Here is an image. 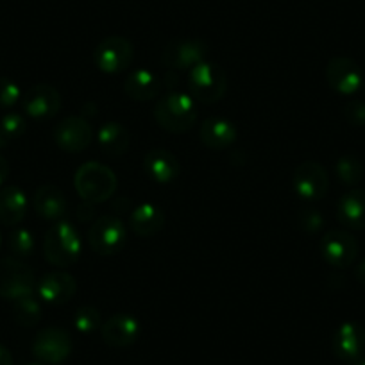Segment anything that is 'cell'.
Segmentation results:
<instances>
[{
  "instance_id": "cell-24",
  "label": "cell",
  "mask_w": 365,
  "mask_h": 365,
  "mask_svg": "<svg viewBox=\"0 0 365 365\" xmlns=\"http://www.w3.org/2000/svg\"><path fill=\"white\" fill-rule=\"evenodd\" d=\"M129 226L135 231V235L143 238L154 237L160 233L165 226V213L161 212L160 206L153 202H143L136 206L129 217Z\"/></svg>"
},
{
  "instance_id": "cell-13",
  "label": "cell",
  "mask_w": 365,
  "mask_h": 365,
  "mask_svg": "<svg viewBox=\"0 0 365 365\" xmlns=\"http://www.w3.org/2000/svg\"><path fill=\"white\" fill-rule=\"evenodd\" d=\"M22 106L26 115L36 120H47L61 110V96L52 84H33L22 96Z\"/></svg>"
},
{
  "instance_id": "cell-36",
  "label": "cell",
  "mask_w": 365,
  "mask_h": 365,
  "mask_svg": "<svg viewBox=\"0 0 365 365\" xmlns=\"http://www.w3.org/2000/svg\"><path fill=\"white\" fill-rule=\"evenodd\" d=\"M354 276H356V279L361 283V285H365V259L356 267V269H354Z\"/></svg>"
},
{
  "instance_id": "cell-27",
  "label": "cell",
  "mask_w": 365,
  "mask_h": 365,
  "mask_svg": "<svg viewBox=\"0 0 365 365\" xmlns=\"http://www.w3.org/2000/svg\"><path fill=\"white\" fill-rule=\"evenodd\" d=\"M335 174L336 179L342 182L344 187L354 188L356 185H360L361 179H364V165L358 160L356 156H346L339 158L335 163Z\"/></svg>"
},
{
  "instance_id": "cell-38",
  "label": "cell",
  "mask_w": 365,
  "mask_h": 365,
  "mask_svg": "<svg viewBox=\"0 0 365 365\" xmlns=\"http://www.w3.org/2000/svg\"><path fill=\"white\" fill-rule=\"evenodd\" d=\"M356 365H365V358H360V360L356 361Z\"/></svg>"
},
{
  "instance_id": "cell-12",
  "label": "cell",
  "mask_w": 365,
  "mask_h": 365,
  "mask_svg": "<svg viewBox=\"0 0 365 365\" xmlns=\"http://www.w3.org/2000/svg\"><path fill=\"white\" fill-rule=\"evenodd\" d=\"M33 353L43 364H61L72 353V336L61 328H45L33 342Z\"/></svg>"
},
{
  "instance_id": "cell-14",
  "label": "cell",
  "mask_w": 365,
  "mask_h": 365,
  "mask_svg": "<svg viewBox=\"0 0 365 365\" xmlns=\"http://www.w3.org/2000/svg\"><path fill=\"white\" fill-rule=\"evenodd\" d=\"M93 140V129L83 117H68L54 129V142L65 153H81L88 149Z\"/></svg>"
},
{
  "instance_id": "cell-18",
  "label": "cell",
  "mask_w": 365,
  "mask_h": 365,
  "mask_svg": "<svg viewBox=\"0 0 365 365\" xmlns=\"http://www.w3.org/2000/svg\"><path fill=\"white\" fill-rule=\"evenodd\" d=\"M199 138L202 145L212 150H224L233 145L238 138V129L227 118L212 117L206 118L199 128Z\"/></svg>"
},
{
  "instance_id": "cell-1",
  "label": "cell",
  "mask_w": 365,
  "mask_h": 365,
  "mask_svg": "<svg viewBox=\"0 0 365 365\" xmlns=\"http://www.w3.org/2000/svg\"><path fill=\"white\" fill-rule=\"evenodd\" d=\"M117 175L108 165L99 161H86L73 175V187L79 197L90 205H101L113 197L117 190Z\"/></svg>"
},
{
  "instance_id": "cell-39",
  "label": "cell",
  "mask_w": 365,
  "mask_h": 365,
  "mask_svg": "<svg viewBox=\"0 0 365 365\" xmlns=\"http://www.w3.org/2000/svg\"><path fill=\"white\" fill-rule=\"evenodd\" d=\"M31 365H43V364H31Z\"/></svg>"
},
{
  "instance_id": "cell-10",
  "label": "cell",
  "mask_w": 365,
  "mask_h": 365,
  "mask_svg": "<svg viewBox=\"0 0 365 365\" xmlns=\"http://www.w3.org/2000/svg\"><path fill=\"white\" fill-rule=\"evenodd\" d=\"M319 249L326 263L335 269H346L353 265L360 251L356 238L344 230H329L322 237Z\"/></svg>"
},
{
  "instance_id": "cell-31",
  "label": "cell",
  "mask_w": 365,
  "mask_h": 365,
  "mask_svg": "<svg viewBox=\"0 0 365 365\" xmlns=\"http://www.w3.org/2000/svg\"><path fill=\"white\" fill-rule=\"evenodd\" d=\"M22 99L20 86L9 77H0V110H11Z\"/></svg>"
},
{
  "instance_id": "cell-21",
  "label": "cell",
  "mask_w": 365,
  "mask_h": 365,
  "mask_svg": "<svg viewBox=\"0 0 365 365\" xmlns=\"http://www.w3.org/2000/svg\"><path fill=\"white\" fill-rule=\"evenodd\" d=\"M27 215V195L15 185L0 188V224L16 227Z\"/></svg>"
},
{
  "instance_id": "cell-30",
  "label": "cell",
  "mask_w": 365,
  "mask_h": 365,
  "mask_svg": "<svg viewBox=\"0 0 365 365\" xmlns=\"http://www.w3.org/2000/svg\"><path fill=\"white\" fill-rule=\"evenodd\" d=\"M0 129L4 131L8 140L20 138L27 129L26 118H24V115L15 113V111H8L4 117L0 118Z\"/></svg>"
},
{
  "instance_id": "cell-8",
  "label": "cell",
  "mask_w": 365,
  "mask_h": 365,
  "mask_svg": "<svg viewBox=\"0 0 365 365\" xmlns=\"http://www.w3.org/2000/svg\"><path fill=\"white\" fill-rule=\"evenodd\" d=\"M208 47L205 41L195 38H185V40H172L165 45L161 51V63L168 70H192L199 63L206 61Z\"/></svg>"
},
{
  "instance_id": "cell-15",
  "label": "cell",
  "mask_w": 365,
  "mask_h": 365,
  "mask_svg": "<svg viewBox=\"0 0 365 365\" xmlns=\"http://www.w3.org/2000/svg\"><path fill=\"white\" fill-rule=\"evenodd\" d=\"M77 282L65 270H52L36 283V294L48 304H65L76 296Z\"/></svg>"
},
{
  "instance_id": "cell-40",
  "label": "cell",
  "mask_w": 365,
  "mask_h": 365,
  "mask_svg": "<svg viewBox=\"0 0 365 365\" xmlns=\"http://www.w3.org/2000/svg\"><path fill=\"white\" fill-rule=\"evenodd\" d=\"M0 244H2V238H0Z\"/></svg>"
},
{
  "instance_id": "cell-22",
  "label": "cell",
  "mask_w": 365,
  "mask_h": 365,
  "mask_svg": "<svg viewBox=\"0 0 365 365\" xmlns=\"http://www.w3.org/2000/svg\"><path fill=\"white\" fill-rule=\"evenodd\" d=\"M336 217L347 230H365V190L353 188L340 197Z\"/></svg>"
},
{
  "instance_id": "cell-32",
  "label": "cell",
  "mask_w": 365,
  "mask_h": 365,
  "mask_svg": "<svg viewBox=\"0 0 365 365\" xmlns=\"http://www.w3.org/2000/svg\"><path fill=\"white\" fill-rule=\"evenodd\" d=\"M297 222H299L301 230L307 231V233H317L324 226V217L319 210L307 208L297 215Z\"/></svg>"
},
{
  "instance_id": "cell-26",
  "label": "cell",
  "mask_w": 365,
  "mask_h": 365,
  "mask_svg": "<svg viewBox=\"0 0 365 365\" xmlns=\"http://www.w3.org/2000/svg\"><path fill=\"white\" fill-rule=\"evenodd\" d=\"M13 319L24 328H33L41 319V303L34 294L13 301Z\"/></svg>"
},
{
  "instance_id": "cell-29",
  "label": "cell",
  "mask_w": 365,
  "mask_h": 365,
  "mask_svg": "<svg viewBox=\"0 0 365 365\" xmlns=\"http://www.w3.org/2000/svg\"><path fill=\"white\" fill-rule=\"evenodd\" d=\"M73 326H76L77 331L84 333V335H90V333L97 331L103 326L99 310L93 307L77 308L76 314H73Z\"/></svg>"
},
{
  "instance_id": "cell-25",
  "label": "cell",
  "mask_w": 365,
  "mask_h": 365,
  "mask_svg": "<svg viewBox=\"0 0 365 365\" xmlns=\"http://www.w3.org/2000/svg\"><path fill=\"white\" fill-rule=\"evenodd\" d=\"M97 143L106 156H124L129 149V131L118 122H106L97 131Z\"/></svg>"
},
{
  "instance_id": "cell-33",
  "label": "cell",
  "mask_w": 365,
  "mask_h": 365,
  "mask_svg": "<svg viewBox=\"0 0 365 365\" xmlns=\"http://www.w3.org/2000/svg\"><path fill=\"white\" fill-rule=\"evenodd\" d=\"M344 117L354 128H365V103L364 101H349L344 108Z\"/></svg>"
},
{
  "instance_id": "cell-19",
  "label": "cell",
  "mask_w": 365,
  "mask_h": 365,
  "mask_svg": "<svg viewBox=\"0 0 365 365\" xmlns=\"http://www.w3.org/2000/svg\"><path fill=\"white\" fill-rule=\"evenodd\" d=\"M143 170L153 181L160 182V185H168L179 178L181 165L170 150L154 149L143 158Z\"/></svg>"
},
{
  "instance_id": "cell-7",
  "label": "cell",
  "mask_w": 365,
  "mask_h": 365,
  "mask_svg": "<svg viewBox=\"0 0 365 365\" xmlns=\"http://www.w3.org/2000/svg\"><path fill=\"white\" fill-rule=\"evenodd\" d=\"M135 59V47L124 36L104 38L93 52L97 68L104 73H120L131 66Z\"/></svg>"
},
{
  "instance_id": "cell-6",
  "label": "cell",
  "mask_w": 365,
  "mask_h": 365,
  "mask_svg": "<svg viewBox=\"0 0 365 365\" xmlns=\"http://www.w3.org/2000/svg\"><path fill=\"white\" fill-rule=\"evenodd\" d=\"M128 230L115 215H103L88 230V242L91 251L101 256H113L124 249Z\"/></svg>"
},
{
  "instance_id": "cell-5",
  "label": "cell",
  "mask_w": 365,
  "mask_h": 365,
  "mask_svg": "<svg viewBox=\"0 0 365 365\" xmlns=\"http://www.w3.org/2000/svg\"><path fill=\"white\" fill-rule=\"evenodd\" d=\"M36 278L29 265L19 258L0 259V297L8 301H16L34 294Z\"/></svg>"
},
{
  "instance_id": "cell-17",
  "label": "cell",
  "mask_w": 365,
  "mask_h": 365,
  "mask_svg": "<svg viewBox=\"0 0 365 365\" xmlns=\"http://www.w3.org/2000/svg\"><path fill=\"white\" fill-rule=\"evenodd\" d=\"M365 347V329L358 322L347 321L339 326L333 335V353L342 361H354L361 358Z\"/></svg>"
},
{
  "instance_id": "cell-37",
  "label": "cell",
  "mask_w": 365,
  "mask_h": 365,
  "mask_svg": "<svg viewBox=\"0 0 365 365\" xmlns=\"http://www.w3.org/2000/svg\"><path fill=\"white\" fill-rule=\"evenodd\" d=\"M8 136L4 135V131H2V129H0V149H4L6 145H8Z\"/></svg>"
},
{
  "instance_id": "cell-3",
  "label": "cell",
  "mask_w": 365,
  "mask_h": 365,
  "mask_svg": "<svg viewBox=\"0 0 365 365\" xmlns=\"http://www.w3.org/2000/svg\"><path fill=\"white\" fill-rule=\"evenodd\" d=\"M83 242L76 227L66 220H59L48 227L43 238V255L51 265L66 269L79 259Z\"/></svg>"
},
{
  "instance_id": "cell-28",
  "label": "cell",
  "mask_w": 365,
  "mask_h": 365,
  "mask_svg": "<svg viewBox=\"0 0 365 365\" xmlns=\"http://www.w3.org/2000/svg\"><path fill=\"white\" fill-rule=\"evenodd\" d=\"M36 242L34 235L27 227H15L8 237V249L16 258H27L34 252Z\"/></svg>"
},
{
  "instance_id": "cell-9",
  "label": "cell",
  "mask_w": 365,
  "mask_h": 365,
  "mask_svg": "<svg viewBox=\"0 0 365 365\" xmlns=\"http://www.w3.org/2000/svg\"><path fill=\"white\" fill-rule=\"evenodd\" d=\"M296 194L304 201H319L329 190L328 170L317 161H304L297 165L292 175Z\"/></svg>"
},
{
  "instance_id": "cell-16",
  "label": "cell",
  "mask_w": 365,
  "mask_h": 365,
  "mask_svg": "<svg viewBox=\"0 0 365 365\" xmlns=\"http://www.w3.org/2000/svg\"><path fill=\"white\" fill-rule=\"evenodd\" d=\"M101 335L110 347H129L138 340L140 322L131 314H115L101 326Z\"/></svg>"
},
{
  "instance_id": "cell-23",
  "label": "cell",
  "mask_w": 365,
  "mask_h": 365,
  "mask_svg": "<svg viewBox=\"0 0 365 365\" xmlns=\"http://www.w3.org/2000/svg\"><path fill=\"white\" fill-rule=\"evenodd\" d=\"M124 91L128 93L129 99L133 101H153L160 96L161 91V81L154 72L147 68L133 70L124 83Z\"/></svg>"
},
{
  "instance_id": "cell-2",
  "label": "cell",
  "mask_w": 365,
  "mask_h": 365,
  "mask_svg": "<svg viewBox=\"0 0 365 365\" xmlns=\"http://www.w3.org/2000/svg\"><path fill=\"white\" fill-rule=\"evenodd\" d=\"M154 118L161 129L181 135L194 128L197 120V106L192 96L182 91H168L160 97L154 106Z\"/></svg>"
},
{
  "instance_id": "cell-34",
  "label": "cell",
  "mask_w": 365,
  "mask_h": 365,
  "mask_svg": "<svg viewBox=\"0 0 365 365\" xmlns=\"http://www.w3.org/2000/svg\"><path fill=\"white\" fill-rule=\"evenodd\" d=\"M9 178V163L4 156H0V188L4 187V182Z\"/></svg>"
},
{
  "instance_id": "cell-11",
  "label": "cell",
  "mask_w": 365,
  "mask_h": 365,
  "mask_svg": "<svg viewBox=\"0 0 365 365\" xmlns=\"http://www.w3.org/2000/svg\"><path fill=\"white\" fill-rule=\"evenodd\" d=\"M326 81H328L329 88L336 91L339 96L351 97L360 91L361 84H364V73L353 59L336 56V58L329 59L328 66H326Z\"/></svg>"
},
{
  "instance_id": "cell-20",
  "label": "cell",
  "mask_w": 365,
  "mask_h": 365,
  "mask_svg": "<svg viewBox=\"0 0 365 365\" xmlns=\"http://www.w3.org/2000/svg\"><path fill=\"white\" fill-rule=\"evenodd\" d=\"M34 212L45 220H59L68 212L65 194L56 185H41L33 197Z\"/></svg>"
},
{
  "instance_id": "cell-35",
  "label": "cell",
  "mask_w": 365,
  "mask_h": 365,
  "mask_svg": "<svg viewBox=\"0 0 365 365\" xmlns=\"http://www.w3.org/2000/svg\"><path fill=\"white\" fill-rule=\"evenodd\" d=\"M0 365H13V356L4 346H0Z\"/></svg>"
},
{
  "instance_id": "cell-4",
  "label": "cell",
  "mask_w": 365,
  "mask_h": 365,
  "mask_svg": "<svg viewBox=\"0 0 365 365\" xmlns=\"http://www.w3.org/2000/svg\"><path fill=\"white\" fill-rule=\"evenodd\" d=\"M188 90L195 103H219L227 90L226 72L213 61L199 63L188 70Z\"/></svg>"
}]
</instances>
